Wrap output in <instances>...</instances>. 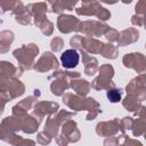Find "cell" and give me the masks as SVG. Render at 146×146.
I'll return each mask as SVG.
<instances>
[{
  "instance_id": "obj_1",
  "label": "cell",
  "mask_w": 146,
  "mask_h": 146,
  "mask_svg": "<svg viewBox=\"0 0 146 146\" xmlns=\"http://www.w3.org/2000/svg\"><path fill=\"white\" fill-rule=\"evenodd\" d=\"M39 54V48L34 43L24 44L23 47L15 49L13 55L18 60L19 66L23 70H30L32 68L34 64V58Z\"/></svg>"
},
{
  "instance_id": "obj_2",
  "label": "cell",
  "mask_w": 146,
  "mask_h": 146,
  "mask_svg": "<svg viewBox=\"0 0 146 146\" xmlns=\"http://www.w3.org/2000/svg\"><path fill=\"white\" fill-rule=\"evenodd\" d=\"M63 102L75 111H92L99 108V104L94 98H84V96L80 95H73V94H66L63 97Z\"/></svg>"
},
{
  "instance_id": "obj_3",
  "label": "cell",
  "mask_w": 146,
  "mask_h": 146,
  "mask_svg": "<svg viewBox=\"0 0 146 146\" xmlns=\"http://www.w3.org/2000/svg\"><path fill=\"white\" fill-rule=\"evenodd\" d=\"M23 71L24 70L21 66L15 67L10 62H0V92H5L10 82L15 78L21 76Z\"/></svg>"
},
{
  "instance_id": "obj_4",
  "label": "cell",
  "mask_w": 146,
  "mask_h": 146,
  "mask_svg": "<svg viewBox=\"0 0 146 146\" xmlns=\"http://www.w3.org/2000/svg\"><path fill=\"white\" fill-rule=\"evenodd\" d=\"M110 26L105 23L97 21H84L80 22L76 32H82L88 36H100L103 35Z\"/></svg>"
},
{
  "instance_id": "obj_5",
  "label": "cell",
  "mask_w": 146,
  "mask_h": 146,
  "mask_svg": "<svg viewBox=\"0 0 146 146\" xmlns=\"http://www.w3.org/2000/svg\"><path fill=\"white\" fill-rule=\"evenodd\" d=\"M21 130V125H19V121L17 117L13 116H8L6 117L0 125V139L10 143V140L14 138V136L16 135L15 132Z\"/></svg>"
},
{
  "instance_id": "obj_6",
  "label": "cell",
  "mask_w": 146,
  "mask_h": 146,
  "mask_svg": "<svg viewBox=\"0 0 146 146\" xmlns=\"http://www.w3.org/2000/svg\"><path fill=\"white\" fill-rule=\"evenodd\" d=\"M127 92L130 95L136 96L140 102H144L146 99V79L145 74H140L139 76L131 80V82L125 88Z\"/></svg>"
},
{
  "instance_id": "obj_7",
  "label": "cell",
  "mask_w": 146,
  "mask_h": 146,
  "mask_svg": "<svg viewBox=\"0 0 146 146\" xmlns=\"http://www.w3.org/2000/svg\"><path fill=\"white\" fill-rule=\"evenodd\" d=\"M96 132L99 136L103 137H110L114 136L116 133H124V129L122 128L120 121L117 119H114L112 121H106V122H99L96 127Z\"/></svg>"
},
{
  "instance_id": "obj_8",
  "label": "cell",
  "mask_w": 146,
  "mask_h": 146,
  "mask_svg": "<svg viewBox=\"0 0 146 146\" xmlns=\"http://www.w3.org/2000/svg\"><path fill=\"white\" fill-rule=\"evenodd\" d=\"M122 62L125 67L133 68L139 74H143L146 71V59H145V56L140 52L127 54V55H124Z\"/></svg>"
},
{
  "instance_id": "obj_9",
  "label": "cell",
  "mask_w": 146,
  "mask_h": 146,
  "mask_svg": "<svg viewBox=\"0 0 146 146\" xmlns=\"http://www.w3.org/2000/svg\"><path fill=\"white\" fill-rule=\"evenodd\" d=\"M49 78H55V81H52L50 84V90L54 95L62 96L64 91L70 88V78L64 71H56Z\"/></svg>"
},
{
  "instance_id": "obj_10",
  "label": "cell",
  "mask_w": 146,
  "mask_h": 146,
  "mask_svg": "<svg viewBox=\"0 0 146 146\" xmlns=\"http://www.w3.org/2000/svg\"><path fill=\"white\" fill-rule=\"evenodd\" d=\"M58 65H59V63H58L56 56L52 55V52H50V51H46L39 58V60L33 64L32 67L36 72L42 73V72H47L49 70H56V68H58Z\"/></svg>"
},
{
  "instance_id": "obj_11",
  "label": "cell",
  "mask_w": 146,
  "mask_h": 146,
  "mask_svg": "<svg viewBox=\"0 0 146 146\" xmlns=\"http://www.w3.org/2000/svg\"><path fill=\"white\" fill-rule=\"evenodd\" d=\"M58 104L54 103V102H39L34 105V111L32 112V116H34L35 119H38L39 123L41 122V120L43 119V116L46 114H54L57 112L58 110Z\"/></svg>"
},
{
  "instance_id": "obj_12",
  "label": "cell",
  "mask_w": 146,
  "mask_h": 146,
  "mask_svg": "<svg viewBox=\"0 0 146 146\" xmlns=\"http://www.w3.org/2000/svg\"><path fill=\"white\" fill-rule=\"evenodd\" d=\"M80 21L71 15L62 14L57 18V27L62 33H70L72 31H78Z\"/></svg>"
},
{
  "instance_id": "obj_13",
  "label": "cell",
  "mask_w": 146,
  "mask_h": 146,
  "mask_svg": "<svg viewBox=\"0 0 146 146\" xmlns=\"http://www.w3.org/2000/svg\"><path fill=\"white\" fill-rule=\"evenodd\" d=\"M26 10L31 14V16H34V23L36 26H39L46 18H47V5L46 2H38V3H30L26 8Z\"/></svg>"
},
{
  "instance_id": "obj_14",
  "label": "cell",
  "mask_w": 146,
  "mask_h": 146,
  "mask_svg": "<svg viewBox=\"0 0 146 146\" xmlns=\"http://www.w3.org/2000/svg\"><path fill=\"white\" fill-rule=\"evenodd\" d=\"M24 91H25L24 84H23L17 78H15V79L10 82V84L8 86L7 90H6L5 92H1L0 96L3 97V98L8 102V100H10V99H14V98H16V97L23 95Z\"/></svg>"
},
{
  "instance_id": "obj_15",
  "label": "cell",
  "mask_w": 146,
  "mask_h": 146,
  "mask_svg": "<svg viewBox=\"0 0 146 146\" xmlns=\"http://www.w3.org/2000/svg\"><path fill=\"white\" fill-rule=\"evenodd\" d=\"M62 128V135L64 137H66V139L68 140V143H75L80 139V131L76 127V123L72 120H67L66 122H64Z\"/></svg>"
},
{
  "instance_id": "obj_16",
  "label": "cell",
  "mask_w": 146,
  "mask_h": 146,
  "mask_svg": "<svg viewBox=\"0 0 146 146\" xmlns=\"http://www.w3.org/2000/svg\"><path fill=\"white\" fill-rule=\"evenodd\" d=\"M104 43L92 36H82L81 39V50L91 54H100Z\"/></svg>"
},
{
  "instance_id": "obj_17",
  "label": "cell",
  "mask_w": 146,
  "mask_h": 146,
  "mask_svg": "<svg viewBox=\"0 0 146 146\" xmlns=\"http://www.w3.org/2000/svg\"><path fill=\"white\" fill-rule=\"evenodd\" d=\"M139 38V32L137 29L135 27H129L127 30H123L121 33H119V38H117V44L120 47L133 43L138 40Z\"/></svg>"
},
{
  "instance_id": "obj_18",
  "label": "cell",
  "mask_w": 146,
  "mask_h": 146,
  "mask_svg": "<svg viewBox=\"0 0 146 146\" xmlns=\"http://www.w3.org/2000/svg\"><path fill=\"white\" fill-rule=\"evenodd\" d=\"M79 60H80V55L75 49H67L60 56L62 65L65 68H73L78 66Z\"/></svg>"
},
{
  "instance_id": "obj_19",
  "label": "cell",
  "mask_w": 146,
  "mask_h": 146,
  "mask_svg": "<svg viewBox=\"0 0 146 146\" xmlns=\"http://www.w3.org/2000/svg\"><path fill=\"white\" fill-rule=\"evenodd\" d=\"M19 121V125H21V130H23L25 133H33L38 130L39 127V121H36V119L32 115L25 114L21 117H17Z\"/></svg>"
},
{
  "instance_id": "obj_20",
  "label": "cell",
  "mask_w": 146,
  "mask_h": 146,
  "mask_svg": "<svg viewBox=\"0 0 146 146\" xmlns=\"http://www.w3.org/2000/svg\"><path fill=\"white\" fill-rule=\"evenodd\" d=\"M0 7L3 11H13L15 15H18L26 10L25 6L21 0H0Z\"/></svg>"
},
{
  "instance_id": "obj_21",
  "label": "cell",
  "mask_w": 146,
  "mask_h": 146,
  "mask_svg": "<svg viewBox=\"0 0 146 146\" xmlns=\"http://www.w3.org/2000/svg\"><path fill=\"white\" fill-rule=\"evenodd\" d=\"M81 55H82V62L84 64V72L87 75H94L97 71H98V62L95 57L89 56L86 51L81 50Z\"/></svg>"
},
{
  "instance_id": "obj_22",
  "label": "cell",
  "mask_w": 146,
  "mask_h": 146,
  "mask_svg": "<svg viewBox=\"0 0 146 146\" xmlns=\"http://www.w3.org/2000/svg\"><path fill=\"white\" fill-rule=\"evenodd\" d=\"M70 87L78 94V95H80V96H86L88 92H89V90H90V83L88 82V81H86V80H83V79H79V78H76V79H73L71 82H70Z\"/></svg>"
},
{
  "instance_id": "obj_23",
  "label": "cell",
  "mask_w": 146,
  "mask_h": 146,
  "mask_svg": "<svg viewBox=\"0 0 146 146\" xmlns=\"http://www.w3.org/2000/svg\"><path fill=\"white\" fill-rule=\"evenodd\" d=\"M99 8H100V5L95 0L88 3H83L80 8H76L75 11L78 15H81V16H92V15L96 16Z\"/></svg>"
},
{
  "instance_id": "obj_24",
  "label": "cell",
  "mask_w": 146,
  "mask_h": 146,
  "mask_svg": "<svg viewBox=\"0 0 146 146\" xmlns=\"http://www.w3.org/2000/svg\"><path fill=\"white\" fill-rule=\"evenodd\" d=\"M90 87L96 89V90H103V89L108 90L111 88H115V84L111 79H106V78H103V76H97L92 81Z\"/></svg>"
},
{
  "instance_id": "obj_25",
  "label": "cell",
  "mask_w": 146,
  "mask_h": 146,
  "mask_svg": "<svg viewBox=\"0 0 146 146\" xmlns=\"http://www.w3.org/2000/svg\"><path fill=\"white\" fill-rule=\"evenodd\" d=\"M58 122L56 121L55 117L52 116H49L46 121V124H44V129H43V132L46 135H48L49 137H57V133H58Z\"/></svg>"
},
{
  "instance_id": "obj_26",
  "label": "cell",
  "mask_w": 146,
  "mask_h": 146,
  "mask_svg": "<svg viewBox=\"0 0 146 146\" xmlns=\"http://www.w3.org/2000/svg\"><path fill=\"white\" fill-rule=\"evenodd\" d=\"M122 105L130 112H136L140 106H141V102L133 95H130L128 94L127 97L123 99L122 102Z\"/></svg>"
},
{
  "instance_id": "obj_27",
  "label": "cell",
  "mask_w": 146,
  "mask_h": 146,
  "mask_svg": "<svg viewBox=\"0 0 146 146\" xmlns=\"http://www.w3.org/2000/svg\"><path fill=\"white\" fill-rule=\"evenodd\" d=\"M145 128H146V120H145V117H139L136 121H133V123L131 125L133 136L138 137V136L144 135L145 133Z\"/></svg>"
},
{
  "instance_id": "obj_28",
  "label": "cell",
  "mask_w": 146,
  "mask_h": 146,
  "mask_svg": "<svg viewBox=\"0 0 146 146\" xmlns=\"http://www.w3.org/2000/svg\"><path fill=\"white\" fill-rule=\"evenodd\" d=\"M100 54H102L105 58L114 59V58H116V56H117V48H116V46H114V44H112V43H106V44L104 43Z\"/></svg>"
},
{
  "instance_id": "obj_29",
  "label": "cell",
  "mask_w": 146,
  "mask_h": 146,
  "mask_svg": "<svg viewBox=\"0 0 146 146\" xmlns=\"http://www.w3.org/2000/svg\"><path fill=\"white\" fill-rule=\"evenodd\" d=\"M98 71H99V76H103V78H106V79H112L113 75H114V68L112 65H102L100 67H98Z\"/></svg>"
},
{
  "instance_id": "obj_30",
  "label": "cell",
  "mask_w": 146,
  "mask_h": 146,
  "mask_svg": "<svg viewBox=\"0 0 146 146\" xmlns=\"http://www.w3.org/2000/svg\"><path fill=\"white\" fill-rule=\"evenodd\" d=\"M121 96H122V91L121 89H116V88H111L107 90V98L110 99L111 103H117L121 100Z\"/></svg>"
},
{
  "instance_id": "obj_31",
  "label": "cell",
  "mask_w": 146,
  "mask_h": 146,
  "mask_svg": "<svg viewBox=\"0 0 146 146\" xmlns=\"http://www.w3.org/2000/svg\"><path fill=\"white\" fill-rule=\"evenodd\" d=\"M14 41V33L11 31H1L0 32V43L6 44V46H10L11 42Z\"/></svg>"
},
{
  "instance_id": "obj_32",
  "label": "cell",
  "mask_w": 146,
  "mask_h": 146,
  "mask_svg": "<svg viewBox=\"0 0 146 146\" xmlns=\"http://www.w3.org/2000/svg\"><path fill=\"white\" fill-rule=\"evenodd\" d=\"M73 115H74V113H72V112H67V111L60 110V111L58 112V114L55 116V119H56V121L58 122V124L60 125V124H63L64 122H66L67 120H70Z\"/></svg>"
},
{
  "instance_id": "obj_33",
  "label": "cell",
  "mask_w": 146,
  "mask_h": 146,
  "mask_svg": "<svg viewBox=\"0 0 146 146\" xmlns=\"http://www.w3.org/2000/svg\"><path fill=\"white\" fill-rule=\"evenodd\" d=\"M39 27H40L41 32H42L43 34H46V35H50V34L52 33V31H54V24H52L48 18H46V19L39 25Z\"/></svg>"
},
{
  "instance_id": "obj_34",
  "label": "cell",
  "mask_w": 146,
  "mask_h": 146,
  "mask_svg": "<svg viewBox=\"0 0 146 146\" xmlns=\"http://www.w3.org/2000/svg\"><path fill=\"white\" fill-rule=\"evenodd\" d=\"M15 19H16L17 23H19L22 25H29L31 23V14L27 10H25V11L18 14V15H16Z\"/></svg>"
},
{
  "instance_id": "obj_35",
  "label": "cell",
  "mask_w": 146,
  "mask_h": 146,
  "mask_svg": "<svg viewBox=\"0 0 146 146\" xmlns=\"http://www.w3.org/2000/svg\"><path fill=\"white\" fill-rule=\"evenodd\" d=\"M33 103H34V97L30 96V97H27V98H24L22 102H19V103L17 104V106H18L19 108H22L23 111L27 112V111L32 107Z\"/></svg>"
},
{
  "instance_id": "obj_36",
  "label": "cell",
  "mask_w": 146,
  "mask_h": 146,
  "mask_svg": "<svg viewBox=\"0 0 146 146\" xmlns=\"http://www.w3.org/2000/svg\"><path fill=\"white\" fill-rule=\"evenodd\" d=\"M50 47H51L52 51H60L62 48L64 47V40H63L62 38L56 36V38H54V39L51 40V42H50Z\"/></svg>"
},
{
  "instance_id": "obj_37",
  "label": "cell",
  "mask_w": 146,
  "mask_h": 146,
  "mask_svg": "<svg viewBox=\"0 0 146 146\" xmlns=\"http://www.w3.org/2000/svg\"><path fill=\"white\" fill-rule=\"evenodd\" d=\"M104 34H105V36H106V39H107L108 41H111V42H115V41H117L119 32H117L116 30H114V29H112V27H108L107 31H106Z\"/></svg>"
},
{
  "instance_id": "obj_38",
  "label": "cell",
  "mask_w": 146,
  "mask_h": 146,
  "mask_svg": "<svg viewBox=\"0 0 146 146\" xmlns=\"http://www.w3.org/2000/svg\"><path fill=\"white\" fill-rule=\"evenodd\" d=\"M96 16H97L100 21H107V19L111 17V13H110L106 8L100 7V8H99V10H98V13L96 14Z\"/></svg>"
},
{
  "instance_id": "obj_39",
  "label": "cell",
  "mask_w": 146,
  "mask_h": 146,
  "mask_svg": "<svg viewBox=\"0 0 146 146\" xmlns=\"http://www.w3.org/2000/svg\"><path fill=\"white\" fill-rule=\"evenodd\" d=\"M81 35H75L70 40V44L72 46L73 49H80L81 50Z\"/></svg>"
},
{
  "instance_id": "obj_40",
  "label": "cell",
  "mask_w": 146,
  "mask_h": 146,
  "mask_svg": "<svg viewBox=\"0 0 146 146\" xmlns=\"http://www.w3.org/2000/svg\"><path fill=\"white\" fill-rule=\"evenodd\" d=\"M51 140V137H49L48 135H46L44 132H39L38 133V143L41 145H46L49 144Z\"/></svg>"
},
{
  "instance_id": "obj_41",
  "label": "cell",
  "mask_w": 146,
  "mask_h": 146,
  "mask_svg": "<svg viewBox=\"0 0 146 146\" xmlns=\"http://www.w3.org/2000/svg\"><path fill=\"white\" fill-rule=\"evenodd\" d=\"M66 10H73L79 0H59Z\"/></svg>"
},
{
  "instance_id": "obj_42",
  "label": "cell",
  "mask_w": 146,
  "mask_h": 146,
  "mask_svg": "<svg viewBox=\"0 0 146 146\" xmlns=\"http://www.w3.org/2000/svg\"><path fill=\"white\" fill-rule=\"evenodd\" d=\"M131 23L133 25H137V26H143L144 25V16L143 15H133L131 17Z\"/></svg>"
},
{
  "instance_id": "obj_43",
  "label": "cell",
  "mask_w": 146,
  "mask_h": 146,
  "mask_svg": "<svg viewBox=\"0 0 146 146\" xmlns=\"http://www.w3.org/2000/svg\"><path fill=\"white\" fill-rule=\"evenodd\" d=\"M120 123H121V125H122V128L124 129V130H127V129H131V125H132V123H133V120H132V117H123L121 121H120Z\"/></svg>"
},
{
  "instance_id": "obj_44",
  "label": "cell",
  "mask_w": 146,
  "mask_h": 146,
  "mask_svg": "<svg viewBox=\"0 0 146 146\" xmlns=\"http://www.w3.org/2000/svg\"><path fill=\"white\" fill-rule=\"evenodd\" d=\"M144 9H145L144 0H139L138 3L136 5V14H137V15H143V16H144Z\"/></svg>"
},
{
  "instance_id": "obj_45",
  "label": "cell",
  "mask_w": 146,
  "mask_h": 146,
  "mask_svg": "<svg viewBox=\"0 0 146 146\" xmlns=\"http://www.w3.org/2000/svg\"><path fill=\"white\" fill-rule=\"evenodd\" d=\"M57 144L58 145H67L68 144V140L66 139V137H64L63 135H60V136H58V138H57Z\"/></svg>"
},
{
  "instance_id": "obj_46",
  "label": "cell",
  "mask_w": 146,
  "mask_h": 146,
  "mask_svg": "<svg viewBox=\"0 0 146 146\" xmlns=\"http://www.w3.org/2000/svg\"><path fill=\"white\" fill-rule=\"evenodd\" d=\"M6 103H7V100H6L3 97H1V96H0V115H1V114H2V112H3V108H5Z\"/></svg>"
},
{
  "instance_id": "obj_47",
  "label": "cell",
  "mask_w": 146,
  "mask_h": 146,
  "mask_svg": "<svg viewBox=\"0 0 146 146\" xmlns=\"http://www.w3.org/2000/svg\"><path fill=\"white\" fill-rule=\"evenodd\" d=\"M102 2H105V3H110V5H113L115 2H117L119 0H100Z\"/></svg>"
},
{
  "instance_id": "obj_48",
  "label": "cell",
  "mask_w": 146,
  "mask_h": 146,
  "mask_svg": "<svg viewBox=\"0 0 146 146\" xmlns=\"http://www.w3.org/2000/svg\"><path fill=\"white\" fill-rule=\"evenodd\" d=\"M121 1H122L123 3H130V2L132 1V0H121Z\"/></svg>"
},
{
  "instance_id": "obj_49",
  "label": "cell",
  "mask_w": 146,
  "mask_h": 146,
  "mask_svg": "<svg viewBox=\"0 0 146 146\" xmlns=\"http://www.w3.org/2000/svg\"><path fill=\"white\" fill-rule=\"evenodd\" d=\"M56 1H57V0H48V2H49L50 5H52V3H55Z\"/></svg>"
}]
</instances>
